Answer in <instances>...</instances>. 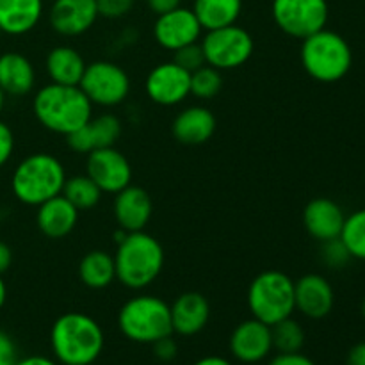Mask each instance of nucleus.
Instances as JSON below:
<instances>
[{
    "label": "nucleus",
    "mask_w": 365,
    "mask_h": 365,
    "mask_svg": "<svg viewBox=\"0 0 365 365\" xmlns=\"http://www.w3.org/2000/svg\"><path fill=\"white\" fill-rule=\"evenodd\" d=\"M53 359L61 365H91L100 359L106 337L98 321L82 312H66L50 330Z\"/></svg>",
    "instance_id": "f257e3e1"
},
{
    "label": "nucleus",
    "mask_w": 365,
    "mask_h": 365,
    "mask_svg": "<svg viewBox=\"0 0 365 365\" xmlns=\"http://www.w3.org/2000/svg\"><path fill=\"white\" fill-rule=\"evenodd\" d=\"M32 113L46 130L66 138L91 120L93 103L78 86L50 82L36 93Z\"/></svg>",
    "instance_id": "f03ea898"
},
{
    "label": "nucleus",
    "mask_w": 365,
    "mask_h": 365,
    "mask_svg": "<svg viewBox=\"0 0 365 365\" xmlns=\"http://www.w3.org/2000/svg\"><path fill=\"white\" fill-rule=\"evenodd\" d=\"M164 248L145 230L128 232L114 253L116 280L134 291L150 287L164 267Z\"/></svg>",
    "instance_id": "7ed1b4c3"
},
{
    "label": "nucleus",
    "mask_w": 365,
    "mask_h": 365,
    "mask_svg": "<svg viewBox=\"0 0 365 365\" xmlns=\"http://www.w3.org/2000/svg\"><path fill=\"white\" fill-rule=\"evenodd\" d=\"M66 182V171L61 160L50 153L39 152L25 157L13 171L11 189L18 202L38 207L61 195Z\"/></svg>",
    "instance_id": "20e7f679"
},
{
    "label": "nucleus",
    "mask_w": 365,
    "mask_h": 365,
    "mask_svg": "<svg viewBox=\"0 0 365 365\" xmlns=\"http://www.w3.org/2000/svg\"><path fill=\"white\" fill-rule=\"evenodd\" d=\"M302 41V66L314 81L331 84L349 73L353 64L351 46L339 32L321 29Z\"/></svg>",
    "instance_id": "39448f33"
},
{
    "label": "nucleus",
    "mask_w": 365,
    "mask_h": 365,
    "mask_svg": "<svg viewBox=\"0 0 365 365\" xmlns=\"http://www.w3.org/2000/svg\"><path fill=\"white\" fill-rule=\"evenodd\" d=\"M118 328L128 341L153 344L173 335L170 305L152 294L134 296L118 312Z\"/></svg>",
    "instance_id": "423d86ee"
},
{
    "label": "nucleus",
    "mask_w": 365,
    "mask_h": 365,
    "mask_svg": "<svg viewBox=\"0 0 365 365\" xmlns=\"http://www.w3.org/2000/svg\"><path fill=\"white\" fill-rule=\"evenodd\" d=\"M246 299L252 317L273 327L294 314V280L282 271H264L252 280Z\"/></svg>",
    "instance_id": "0eeeda50"
},
{
    "label": "nucleus",
    "mask_w": 365,
    "mask_h": 365,
    "mask_svg": "<svg viewBox=\"0 0 365 365\" xmlns=\"http://www.w3.org/2000/svg\"><path fill=\"white\" fill-rule=\"evenodd\" d=\"M200 45L205 53L207 64L220 71L242 66L248 63L255 50L252 34L237 24L207 31Z\"/></svg>",
    "instance_id": "6e6552de"
},
{
    "label": "nucleus",
    "mask_w": 365,
    "mask_h": 365,
    "mask_svg": "<svg viewBox=\"0 0 365 365\" xmlns=\"http://www.w3.org/2000/svg\"><path fill=\"white\" fill-rule=\"evenodd\" d=\"M271 14L284 34L305 39L327 29L330 7L327 0H273Z\"/></svg>",
    "instance_id": "1a4fd4ad"
},
{
    "label": "nucleus",
    "mask_w": 365,
    "mask_h": 365,
    "mask_svg": "<svg viewBox=\"0 0 365 365\" xmlns=\"http://www.w3.org/2000/svg\"><path fill=\"white\" fill-rule=\"evenodd\" d=\"M78 88L84 91L93 106L116 107L127 100L130 93V78L120 64L110 61H95L86 66Z\"/></svg>",
    "instance_id": "9d476101"
},
{
    "label": "nucleus",
    "mask_w": 365,
    "mask_h": 365,
    "mask_svg": "<svg viewBox=\"0 0 365 365\" xmlns=\"http://www.w3.org/2000/svg\"><path fill=\"white\" fill-rule=\"evenodd\" d=\"M145 91L157 106H178L191 95V73L173 61L160 63L146 77Z\"/></svg>",
    "instance_id": "9b49d317"
},
{
    "label": "nucleus",
    "mask_w": 365,
    "mask_h": 365,
    "mask_svg": "<svg viewBox=\"0 0 365 365\" xmlns=\"http://www.w3.org/2000/svg\"><path fill=\"white\" fill-rule=\"evenodd\" d=\"M88 177L102 189V192L116 195L132 184V166L127 157L114 146L88 153Z\"/></svg>",
    "instance_id": "f8f14e48"
},
{
    "label": "nucleus",
    "mask_w": 365,
    "mask_h": 365,
    "mask_svg": "<svg viewBox=\"0 0 365 365\" xmlns=\"http://www.w3.org/2000/svg\"><path fill=\"white\" fill-rule=\"evenodd\" d=\"M202 32L203 29L195 11L182 6L170 13L159 14L153 24V38L163 48L170 50V52L196 43Z\"/></svg>",
    "instance_id": "ddd939ff"
},
{
    "label": "nucleus",
    "mask_w": 365,
    "mask_h": 365,
    "mask_svg": "<svg viewBox=\"0 0 365 365\" xmlns=\"http://www.w3.org/2000/svg\"><path fill=\"white\" fill-rule=\"evenodd\" d=\"M273 351L271 327L262 321L246 319L230 335V353L241 364H259Z\"/></svg>",
    "instance_id": "4468645a"
},
{
    "label": "nucleus",
    "mask_w": 365,
    "mask_h": 365,
    "mask_svg": "<svg viewBox=\"0 0 365 365\" xmlns=\"http://www.w3.org/2000/svg\"><path fill=\"white\" fill-rule=\"evenodd\" d=\"M98 16L96 0H53L48 11L50 27L66 38L88 32Z\"/></svg>",
    "instance_id": "2eb2a0df"
},
{
    "label": "nucleus",
    "mask_w": 365,
    "mask_h": 365,
    "mask_svg": "<svg viewBox=\"0 0 365 365\" xmlns=\"http://www.w3.org/2000/svg\"><path fill=\"white\" fill-rule=\"evenodd\" d=\"M153 214L152 196L139 185H127L114 195V220L125 232L145 230Z\"/></svg>",
    "instance_id": "dca6fc26"
},
{
    "label": "nucleus",
    "mask_w": 365,
    "mask_h": 365,
    "mask_svg": "<svg viewBox=\"0 0 365 365\" xmlns=\"http://www.w3.org/2000/svg\"><path fill=\"white\" fill-rule=\"evenodd\" d=\"M294 299L296 310L303 316L309 319H323L334 309V287L321 274H305L294 282Z\"/></svg>",
    "instance_id": "f3484780"
},
{
    "label": "nucleus",
    "mask_w": 365,
    "mask_h": 365,
    "mask_svg": "<svg viewBox=\"0 0 365 365\" xmlns=\"http://www.w3.org/2000/svg\"><path fill=\"white\" fill-rule=\"evenodd\" d=\"M121 135V121L114 114H100L81 127L78 130L66 135V143L73 152L91 153L100 148H109L116 145Z\"/></svg>",
    "instance_id": "a211bd4d"
},
{
    "label": "nucleus",
    "mask_w": 365,
    "mask_h": 365,
    "mask_svg": "<svg viewBox=\"0 0 365 365\" xmlns=\"http://www.w3.org/2000/svg\"><path fill=\"white\" fill-rule=\"evenodd\" d=\"M173 334L182 337L198 335L209 324L210 303L200 292H184L170 305Z\"/></svg>",
    "instance_id": "6ab92c4d"
},
{
    "label": "nucleus",
    "mask_w": 365,
    "mask_h": 365,
    "mask_svg": "<svg viewBox=\"0 0 365 365\" xmlns=\"http://www.w3.org/2000/svg\"><path fill=\"white\" fill-rule=\"evenodd\" d=\"M344 220L341 205L330 198H314L303 210V227L319 242L341 237Z\"/></svg>",
    "instance_id": "aec40b11"
},
{
    "label": "nucleus",
    "mask_w": 365,
    "mask_h": 365,
    "mask_svg": "<svg viewBox=\"0 0 365 365\" xmlns=\"http://www.w3.org/2000/svg\"><path fill=\"white\" fill-rule=\"evenodd\" d=\"M78 221V210L64 198L57 195L38 205L36 223L39 232L48 239H63L73 232Z\"/></svg>",
    "instance_id": "412c9836"
},
{
    "label": "nucleus",
    "mask_w": 365,
    "mask_h": 365,
    "mask_svg": "<svg viewBox=\"0 0 365 365\" xmlns=\"http://www.w3.org/2000/svg\"><path fill=\"white\" fill-rule=\"evenodd\" d=\"M216 116L203 106H191L177 114L171 125L175 139L182 145H203L216 132Z\"/></svg>",
    "instance_id": "4be33fe9"
},
{
    "label": "nucleus",
    "mask_w": 365,
    "mask_h": 365,
    "mask_svg": "<svg viewBox=\"0 0 365 365\" xmlns=\"http://www.w3.org/2000/svg\"><path fill=\"white\" fill-rule=\"evenodd\" d=\"M41 16L43 0H0L2 34H27L39 24Z\"/></svg>",
    "instance_id": "5701e85b"
},
{
    "label": "nucleus",
    "mask_w": 365,
    "mask_h": 365,
    "mask_svg": "<svg viewBox=\"0 0 365 365\" xmlns=\"http://www.w3.org/2000/svg\"><path fill=\"white\" fill-rule=\"evenodd\" d=\"M36 70L20 52L0 56V88L11 96H25L34 89Z\"/></svg>",
    "instance_id": "b1692460"
},
{
    "label": "nucleus",
    "mask_w": 365,
    "mask_h": 365,
    "mask_svg": "<svg viewBox=\"0 0 365 365\" xmlns=\"http://www.w3.org/2000/svg\"><path fill=\"white\" fill-rule=\"evenodd\" d=\"M46 73L53 84L63 86H78L82 81V75L86 71V61L82 53L73 46H53L46 53Z\"/></svg>",
    "instance_id": "393cba45"
},
{
    "label": "nucleus",
    "mask_w": 365,
    "mask_h": 365,
    "mask_svg": "<svg viewBox=\"0 0 365 365\" xmlns=\"http://www.w3.org/2000/svg\"><path fill=\"white\" fill-rule=\"evenodd\" d=\"M78 278L89 289H106L116 280V266L114 255L106 250H91L82 257L78 264Z\"/></svg>",
    "instance_id": "a878e982"
},
{
    "label": "nucleus",
    "mask_w": 365,
    "mask_h": 365,
    "mask_svg": "<svg viewBox=\"0 0 365 365\" xmlns=\"http://www.w3.org/2000/svg\"><path fill=\"white\" fill-rule=\"evenodd\" d=\"M192 11L203 31H214L237 24L242 13V0H195Z\"/></svg>",
    "instance_id": "bb28decb"
},
{
    "label": "nucleus",
    "mask_w": 365,
    "mask_h": 365,
    "mask_svg": "<svg viewBox=\"0 0 365 365\" xmlns=\"http://www.w3.org/2000/svg\"><path fill=\"white\" fill-rule=\"evenodd\" d=\"M61 195L81 212V210H89L98 205L103 192L88 175H75V177L66 178Z\"/></svg>",
    "instance_id": "cd10ccee"
},
{
    "label": "nucleus",
    "mask_w": 365,
    "mask_h": 365,
    "mask_svg": "<svg viewBox=\"0 0 365 365\" xmlns=\"http://www.w3.org/2000/svg\"><path fill=\"white\" fill-rule=\"evenodd\" d=\"M273 349L278 353H298L305 344V330L296 319L287 317L271 327Z\"/></svg>",
    "instance_id": "c85d7f7f"
},
{
    "label": "nucleus",
    "mask_w": 365,
    "mask_h": 365,
    "mask_svg": "<svg viewBox=\"0 0 365 365\" xmlns=\"http://www.w3.org/2000/svg\"><path fill=\"white\" fill-rule=\"evenodd\" d=\"M341 241L344 242L351 259L365 260V209L355 210L346 217Z\"/></svg>",
    "instance_id": "c756f323"
},
{
    "label": "nucleus",
    "mask_w": 365,
    "mask_h": 365,
    "mask_svg": "<svg viewBox=\"0 0 365 365\" xmlns=\"http://www.w3.org/2000/svg\"><path fill=\"white\" fill-rule=\"evenodd\" d=\"M223 89V75L217 68L202 66L191 73V95L200 100H212Z\"/></svg>",
    "instance_id": "7c9ffc66"
},
{
    "label": "nucleus",
    "mask_w": 365,
    "mask_h": 365,
    "mask_svg": "<svg viewBox=\"0 0 365 365\" xmlns=\"http://www.w3.org/2000/svg\"><path fill=\"white\" fill-rule=\"evenodd\" d=\"M173 63H177L178 66L187 70L189 73L200 70L202 66H205V53H203L202 45L198 41L191 43V45H185L182 48L175 50L173 52Z\"/></svg>",
    "instance_id": "2f4dec72"
},
{
    "label": "nucleus",
    "mask_w": 365,
    "mask_h": 365,
    "mask_svg": "<svg viewBox=\"0 0 365 365\" xmlns=\"http://www.w3.org/2000/svg\"><path fill=\"white\" fill-rule=\"evenodd\" d=\"M321 255H323L324 264L334 267V269H341V267H344L346 264L349 262V259H351V255H349V252L346 250L344 242L341 241V237L323 242Z\"/></svg>",
    "instance_id": "473e14b6"
},
{
    "label": "nucleus",
    "mask_w": 365,
    "mask_h": 365,
    "mask_svg": "<svg viewBox=\"0 0 365 365\" xmlns=\"http://www.w3.org/2000/svg\"><path fill=\"white\" fill-rule=\"evenodd\" d=\"M96 7H98V14L103 18H123L128 14L134 7V0H96Z\"/></svg>",
    "instance_id": "72a5a7b5"
},
{
    "label": "nucleus",
    "mask_w": 365,
    "mask_h": 365,
    "mask_svg": "<svg viewBox=\"0 0 365 365\" xmlns=\"http://www.w3.org/2000/svg\"><path fill=\"white\" fill-rule=\"evenodd\" d=\"M152 348H153V355H155V359L160 360V362H173L178 355V346L171 335L153 342Z\"/></svg>",
    "instance_id": "f704fd0d"
},
{
    "label": "nucleus",
    "mask_w": 365,
    "mask_h": 365,
    "mask_svg": "<svg viewBox=\"0 0 365 365\" xmlns=\"http://www.w3.org/2000/svg\"><path fill=\"white\" fill-rule=\"evenodd\" d=\"M14 150V135L9 125L0 120V168L7 164Z\"/></svg>",
    "instance_id": "c9c22d12"
},
{
    "label": "nucleus",
    "mask_w": 365,
    "mask_h": 365,
    "mask_svg": "<svg viewBox=\"0 0 365 365\" xmlns=\"http://www.w3.org/2000/svg\"><path fill=\"white\" fill-rule=\"evenodd\" d=\"M18 360L16 346H14L13 339L0 330V365H14Z\"/></svg>",
    "instance_id": "e433bc0d"
},
{
    "label": "nucleus",
    "mask_w": 365,
    "mask_h": 365,
    "mask_svg": "<svg viewBox=\"0 0 365 365\" xmlns=\"http://www.w3.org/2000/svg\"><path fill=\"white\" fill-rule=\"evenodd\" d=\"M267 365H316L312 359L303 355L302 351L298 353H278L277 356L269 360Z\"/></svg>",
    "instance_id": "4c0bfd02"
},
{
    "label": "nucleus",
    "mask_w": 365,
    "mask_h": 365,
    "mask_svg": "<svg viewBox=\"0 0 365 365\" xmlns=\"http://www.w3.org/2000/svg\"><path fill=\"white\" fill-rule=\"evenodd\" d=\"M146 2H148V7L157 16L164 13H170V11L182 6V0H146Z\"/></svg>",
    "instance_id": "58836bf2"
},
{
    "label": "nucleus",
    "mask_w": 365,
    "mask_h": 365,
    "mask_svg": "<svg viewBox=\"0 0 365 365\" xmlns=\"http://www.w3.org/2000/svg\"><path fill=\"white\" fill-rule=\"evenodd\" d=\"M346 365H365V341L349 349L348 356H346Z\"/></svg>",
    "instance_id": "ea45409f"
},
{
    "label": "nucleus",
    "mask_w": 365,
    "mask_h": 365,
    "mask_svg": "<svg viewBox=\"0 0 365 365\" xmlns=\"http://www.w3.org/2000/svg\"><path fill=\"white\" fill-rule=\"evenodd\" d=\"M11 264H13V252H11L9 245L0 241V274L6 273L11 267Z\"/></svg>",
    "instance_id": "a19ab883"
},
{
    "label": "nucleus",
    "mask_w": 365,
    "mask_h": 365,
    "mask_svg": "<svg viewBox=\"0 0 365 365\" xmlns=\"http://www.w3.org/2000/svg\"><path fill=\"white\" fill-rule=\"evenodd\" d=\"M14 365H59V362L53 359H48V356L32 355V356H25V359L16 360V364Z\"/></svg>",
    "instance_id": "79ce46f5"
},
{
    "label": "nucleus",
    "mask_w": 365,
    "mask_h": 365,
    "mask_svg": "<svg viewBox=\"0 0 365 365\" xmlns=\"http://www.w3.org/2000/svg\"><path fill=\"white\" fill-rule=\"evenodd\" d=\"M192 365H234L230 360L223 359V356H217V355H210V356H203V359L196 360Z\"/></svg>",
    "instance_id": "37998d69"
},
{
    "label": "nucleus",
    "mask_w": 365,
    "mask_h": 365,
    "mask_svg": "<svg viewBox=\"0 0 365 365\" xmlns=\"http://www.w3.org/2000/svg\"><path fill=\"white\" fill-rule=\"evenodd\" d=\"M6 299H7V287H6V282L2 280V274H0V310H2L4 305H6Z\"/></svg>",
    "instance_id": "c03bdc74"
},
{
    "label": "nucleus",
    "mask_w": 365,
    "mask_h": 365,
    "mask_svg": "<svg viewBox=\"0 0 365 365\" xmlns=\"http://www.w3.org/2000/svg\"><path fill=\"white\" fill-rule=\"evenodd\" d=\"M6 91H4L2 88H0V113H2V109H4V106H6Z\"/></svg>",
    "instance_id": "a18cd8bd"
},
{
    "label": "nucleus",
    "mask_w": 365,
    "mask_h": 365,
    "mask_svg": "<svg viewBox=\"0 0 365 365\" xmlns=\"http://www.w3.org/2000/svg\"><path fill=\"white\" fill-rule=\"evenodd\" d=\"M362 316H364V319H365V298H364V303H362Z\"/></svg>",
    "instance_id": "49530a36"
},
{
    "label": "nucleus",
    "mask_w": 365,
    "mask_h": 365,
    "mask_svg": "<svg viewBox=\"0 0 365 365\" xmlns=\"http://www.w3.org/2000/svg\"><path fill=\"white\" fill-rule=\"evenodd\" d=\"M0 36H2V31H0Z\"/></svg>",
    "instance_id": "de8ad7c7"
}]
</instances>
